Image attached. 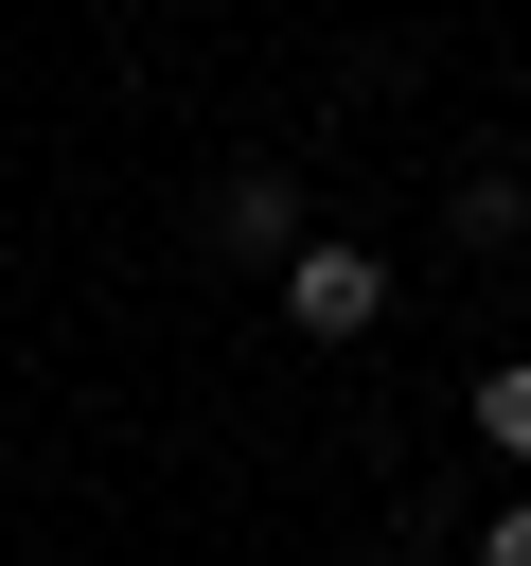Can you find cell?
I'll list each match as a JSON object with an SVG mask.
<instances>
[{"mask_svg":"<svg viewBox=\"0 0 531 566\" xmlns=\"http://www.w3.org/2000/svg\"><path fill=\"white\" fill-rule=\"evenodd\" d=\"M372 318H389V265H372V248H336V230H301V265H283V336L354 354Z\"/></svg>","mask_w":531,"mask_h":566,"instance_id":"obj_1","label":"cell"},{"mask_svg":"<svg viewBox=\"0 0 531 566\" xmlns=\"http://www.w3.org/2000/svg\"><path fill=\"white\" fill-rule=\"evenodd\" d=\"M195 230H212V265H266V283H283V265H301V177H283V159H230Z\"/></svg>","mask_w":531,"mask_h":566,"instance_id":"obj_2","label":"cell"},{"mask_svg":"<svg viewBox=\"0 0 531 566\" xmlns=\"http://www.w3.org/2000/svg\"><path fill=\"white\" fill-rule=\"evenodd\" d=\"M442 230H460V248H513V230H531V177H513V159H478V177L442 195Z\"/></svg>","mask_w":531,"mask_h":566,"instance_id":"obj_3","label":"cell"},{"mask_svg":"<svg viewBox=\"0 0 531 566\" xmlns=\"http://www.w3.org/2000/svg\"><path fill=\"white\" fill-rule=\"evenodd\" d=\"M478 442H496V460H531V354H496V371H478Z\"/></svg>","mask_w":531,"mask_h":566,"instance_id":"obj_4","label":"cell"},{"mask_svg":"<svg viewBox=\"0 0 531 566\" xmlns=\"http://www.w3.org/2000/svg\"><path fill=\"white\" fill-rule=\"evenodd\" d=\"M478 566H531V495H513V513H496V531H478Z\"/></svg>","mask_w":531,"mask_h":566,"instance_id":"obj_5","label":"cell"},{"mask_svg":"<svg viewBox=\"0 0 531 566\" xmlns=\"http://www.w3.org/2000/svg\"><path fill=\"white\" fill-rule=\"evenodd\" d=\"M407 566H425V548H407Z\"/></svg>","mask_w":531,"mask_h":566,"instance_id":"obj_6","label":"cell"}]
</instances>
